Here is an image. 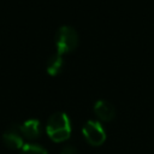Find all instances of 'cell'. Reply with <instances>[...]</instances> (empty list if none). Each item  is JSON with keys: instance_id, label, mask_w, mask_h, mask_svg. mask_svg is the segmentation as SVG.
Segmentation results:
<instances>
[{"instance_id": "obj_4", "label": "cell", "mask_w": 154, "mask_h": 154, "mask_svg": "<svg viewBox=\"0 0 154 154\" xmlns=\"http://www.w3.org/2000/svg\"><path fill=\"white\" fill-rule=\"evenodd\" d=\"M2 140L6 147L10 149H22L23 148V135L20 132V126L18 125H12L8 128L5 134L2 135Z\"/></svg>"}, {"instance_id": "obj_3", "label": "cell", "mask_w": 154, "mask_h": 154, "mask_svg": "<svg viewBox=\"0 0 154 154\" xmlns=\"http://www.w3.org/2000/svg\"><path fill=\"white\" fill-rule=\"evenodd\" d=\"M82 132L85 141L91 146H101L106 140L103 126L96 120H88L84 124Z\"/></svg>"}, {"instance_id": "obj_6", "label": "cell", "mask_w": 154, "mask_h": 154, "mask_svg": "<svg viewBox=\"0 0 154 154\" xmlns=\"http://www.w3.org/2000/svg\"><path fill=\"white\" fill-rule=\"evenodd\" d=\"M20 132L29 140H35L41 134V125L37 119H28L20 125Z\"/></svg>"}, {"instance_id": "obj_1", "label": "cell", "mask_w": 154, "mask_h": 154, "mask_svg": "<svg viewBox=\"0 0 154 154\" xmlns=\"http://www.w3.org/2000/svg\"><path fill=\"white\" fill-rule=\"evenodd\" d=\"M46 131L54 142H63L67 140L71 135V123L67 114L64 112L53 113L47 120Z\"/></svg>"}, {"instance_id": "obj_7", "label": "cell", "mask_w": 154, "mask_h": 154, "mask_svg": "<svg viewBox=\"0 0 154 154\" xmlns=\"http://www.w3.org/2000/svg\"><path fill=\"white\" fill-rule=\"evenodd\" d=\"M63 65H64L63 57H61V54H59L57 52V53L52 54L47 60V72L52 76H55L61 71Z\"/></svg>"}, {"instance_id": "obj_5", "label": "cell", "mask_w": 154, "mask_h": 154, "mask_svg": "<svg viewBox=\"0 0 154 154\" xmlns=\"http://www.w3.org/2000/svg\"><path fill=\"white\" fill-rule=\"evenodd\" d=\"M94 112L103 122H111L116 116L114 106L107 100H97L94 105Z\"/></svg>"}, {"instance_id": "obj_9", "label": "cell", "mask_w": 154, "mask_h": 154, "mask_svg": "<svg viewBox=\"0 0 154 154\" xmlns=\"http://www.w3.org/2000/svg\"><path fill=\"white\" fill-rule=\"evenodd\" d=\"M60 154H78V150L73 146H66L63 148Z\"/></svg>"}, {"instance_id": "obj_2", "label": "cell", "mask_w": 154, "mask_h": 154, "mask_svg": "<svg viewBox=\"0 0 154 154\" xmlns=\"http://www.w3.org/2000/svg\"><path fill=\"white\" fill-rule=\"evenodd\" d=\"M78 45V34L70 25H61L55 34V47L59 54L72 52Z\"/></svg>"}, {"instance_id": "obj_8", "label": "cell", "mask_w": 154, "mask_h": 154, "mask_svg": "<svg viewBox=\"0 0 154 154\" xmlns=\"http://www.w3.org/2000/svg\"><path fill=\"white\" fill-rule=\"evenodd\" d=\"M20 154H47V152L40 146L25 144V146H23V148L20 150Z\"/></svg>"}]
</instances>
